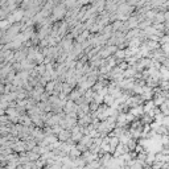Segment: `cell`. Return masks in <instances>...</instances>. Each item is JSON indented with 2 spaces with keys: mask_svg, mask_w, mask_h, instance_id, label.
Instances as JSON below:
<instances>
[]
</instances>
